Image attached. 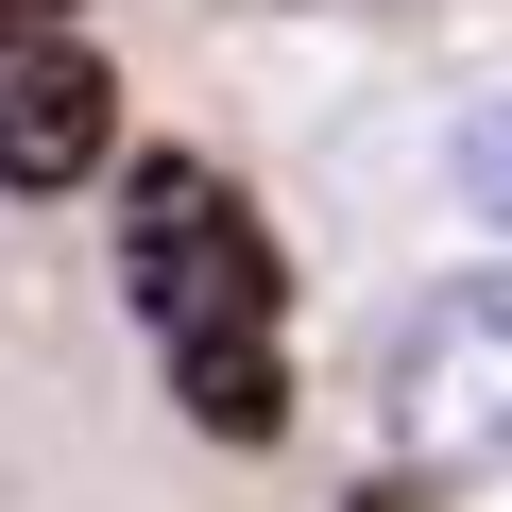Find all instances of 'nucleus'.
Masks as SVG:
<instances>
[{
  "label": "nucleus",
  "instance_id": "1",
  "mask_svg": "<svg viewBox=\"0 0 512 512\" xmlns=\"http://www.w3.org/2000/svg\"><path fill=\"white\" fill-rule=\"evenodd\" d=\"M120 291H137L154 359H188V342H256V325H274L291 256H274V222L239 205V171H205V154H120Z\"/></svg>",
  "mask_w": 512,
  "mask_h": 512
},
{
  "label": "nucleus",
  "instance_id": "2",
  "mask_svg": "<svg viewBox=\"0 0 512 512\" xmlns=\"http://www.w3.org/2000/svg\"><path fill=\"white\" fill-rule=\"evenodd\" d=\"M376 427L410 478H495L512 461V256L427 274L376 342Z\"/></svg>",
  "mask_w": 512,
  "mask_h": 512
},
{
  "label": "nucleus",
  "instance_id": "3",
  "mask_svg": "<svg viewBox=\"0 0 512 512\" xmlns=\"http://www.w3.org/2000/svg\"><path fill=\"white\" fill-rule=\"evenodd\" d=\"M86 171H120V69L86 35L0 52V188H18V205H69Z\"/></svg>",
  "mask_w": 512,
  "mask_h": 512
},
{
  "label": "nucleus",
  "instance_id": "4",
  "mask_svg": "<svg viewBox=\"0 0 512 512\" xmlns=\"http://www.w3.org/2000/svg\"><path fill=\"white\" fill-rule=\"evenodd\" d=\"M171 410H188L205 444H274V427H291V359H274V325H256V342H188V359H171Z\"/></svg>",
  "mask_w": 512,
  "mask_h": 512
},
{
  "label": "nucleus",
  "instance_id": "5",
  "mask_svg": "<svg viewBox=\"0 0 512 512\" xmlns=\"http://www.w3.org/2000/svg\"><path fill=\"white\" fill-rule=\"evenodd\" d=\"M444 188H461V205H478V222H495V239H512V86H495V103H461V120H444Z\"/></svg>",
  "mask_w": 512,
  "mask_h": 512
},
{
  "label": "nucleus",
  "instance_id": "6",
  "mask_svg": "<svg viewBox=\"0 0 512 512\" xmlns=\"http://www.w3.org/2000/svg\"><path fill=\"white\" fill-rule=\"evenodd\" d=\"M69 18H86V0H0V52H52Z\"/></svg>",
  "mask_w": 512,
  "mask_h": 512
},
{
  "label": "nucleus",
  "instance_id": "7",
  "mask_svg": "<svg viewBox=\"0 0 512 512\" xmlns=\"http://www.w3.org/2000/svg\"><path fill=\"white\" fill-rule=\"evenodd\" d=\"M359 512H427V495H410V478H376V495H359Z\"/></svg>",
  "mask_w": 512,
  "mask_h": 512
}]
</instances>
